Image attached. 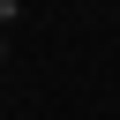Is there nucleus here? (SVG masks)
<instances>
[]
</instances>
